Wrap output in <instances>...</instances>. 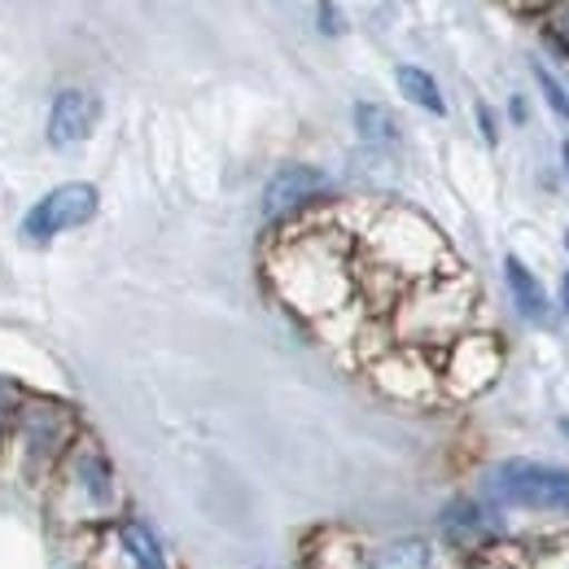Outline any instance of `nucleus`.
Segmentation results:
<instances>
[{
  "label": "nucleus",
  "mask_w": 569,
  "mask_h": 569,
  "mask_svg": "<svg viewBox=\"0 0 569 569\" xmlns=\"http://www.w3.org/2000/svg\"><path fill=\"white\" fill-rule=\"evenodd\" d=\"M557 311L569 320V268L561 272V281H557Z\"/></svg>",
  "instance_id": "nucleus-18"
},
{
  "label": "nucleus",
  "mask_w": 569,
  "mask_h": 569,
  "mask_svg": "<svg viewBox=\"0 0 569 569\" xmlns=\"http://www.w3.org/2000/svg\"><path fill=\"white\" fill-rule=\"evenodd\" d=\"M97 211H101L97 184H88V180H67V184L49 189L31 211L22 214V237H27L31 246H49L53 237H62V232H71V228H83Z\"/></svg>",
  "instance_id": "nucleus-2"
},
{
  "label": "nucleus",
  "mask_w": 569,
  "mask_h": 569,
  "mask_svg": "<svg viewBox=\"0 0 569 569\" xmlns=\"http://www.w3.org/2000/svg\"><path fill=\"white\" fill-rule=\"evenodd\" d=\"M508 119H512L517 128H526V123H530V101H526L521 92H517V97H508Z\"/></svg>",
  "instance_id": "nucleus-17"
},
{
  "label": "nucleus",
  "mask_w": 569,
  "mask_h": 569,
  "mask_svg": "<svg viewBox=\"0 0 569 569\" xmlns=\"http://www.w3.org/2000/svg\"><path fill=\"white\" fill-rule=\"evenodd\" d=\"M438 535L447 539V548H456L465 557H487L503 539V517L491 499L456 496L438 512Z\"/></svg>",
  "instance_id": "nucleus-3"
},
{
  "label": "nucleus",
  "mask_w": 569,
  "mask_h": 569,
  "mask_svg": "<svg viewBox=\"0 0 569 569\" xmlns=\"http://www.w3.org/2000/svg\"><path fill=\"white\" fill-rule=\"evenodd\" d=\"M316 27H320V36H342L347 31V18H342V9L338 4H316Z\"/></svg>",
  "instance_id": "nucleus-15"
},
{
  "label": "nucleus",
  "mask_w": 569,
  "mask_h": 569,
  "mask_svg": "<svg viewBox=\"0 0 569 569\" xmlns=\"http://www.w3.org/2000/svg\"><path fill=\"white\" fill-rule=\"evenodd\" d=\"M460 569H503L499 561H491V557H473V561H465Z\"/></svg>",
  "instance_id": "nucleus-19"
},
{
  "label": "nucleus",
  "mask_w": 569,
  "mask_h": 569,
  "mask_svg": "<svg viewBox=\"0 0 569 569\" xmlns=\"http://www.w3.org/2000/svg\"><path fill=\"white\" fill-rule=\"evenodd\" d=\"M101 119V97L88 88H62L49 106V144L71 149V144L88 141L92 128Z\"/></svg>",
  "instance_id": "nucleus-6"
},
{
  "label": "nucleus",
  "mask_w": 569,
  "mask_h": 569,
  "mask_svg": "<svg viewBox=\"0 0 569 569\" xmlns=\"http://www.w3.org/2000/svg\"><path fill=\"white\" fill-rule=\"evenodd\" d=\"M395 83H399V92H403L412 106H421L433 119H447V97H442L438 79H433L426 67H412V62L395 67Z\"/></svg>",
  "instance_id": "nucleus-11"
},
{
  "label": "nucleus",
  "mask_w": 569,
  "mask_h": 569,
  "mask_svg": "<svg viewBox=\"0 0 569 569\" xmlns=\"http://www.w3.org/2000/svg\"><path fill=\"white\" fill-rule=\"evenodd\" d=\"M530 74H535V83H539V97H543V106H548V110H552V114H557V119H561V123L569 128V83L557 71H552L548 62H539V58L530 62Z\"/></svg>",
  "instance_id": "nucleus-13"
},
{
  "label": "nucleus",
  "mask_w": 569,
  "mask_h": 569,
  "mask_svg": "<svg viewBox=\"0 0 569 569\" xmlns=\"http://www.w3.org/2000/svg\"><path fill=\"white\" fill-rule=\"evenodd\" d=\"M557 433H561V438L569 442V412H566V417H557Z\"/></svg>",
  "instance_id": "nucleus-20"
},
{
  "label": "nucleus",
  "mask_w": 569,
  "mask_h": 569,
  "mask_svg": "<svg viewBox=\"0 0 569 569\" xmlns=\"http://www.w3.org/2000/svg\"><path fill=\"white\" fill-rule=\"evenodd\" d=\"M67 438V417L58 408H31L27 412V447H31V460L44 465L53 460V451L62 447Z\"/></svg>",
  "instance_id": "nucleus-10"
},
{
  "label": "nucleus",
  "mask_w": 569,
  "mask_h": 569,
  "mask_svg": "<svg viewBox=\"0 0 569 569\" xmlns=\"http://www.w3.org/2000/svg\"><path fill=\"white\" fill-rule=\"evenodd\" d=\"M503 289H508L512 311H517L521 325H530V329H552L557 302H552L548 284L539 281V272H535L521 254H503Z\"/></svg>",
  "instance_id": "nucleus-5"
},
{
  "label": "nucleus",
  "mask_w": 569,
  "mask_h": 569,
  "mask_svg": "<svg viewBox=\"0 0 569 569\" xmlns=\"http://www.w3.org/2000/svg\"><path fill=\"white\" fill-rule=\"evenodd\" d=\"M566 83H569V79H566Z\"/></svg>",
  "instance_id": "nucleus-23"
},
{
  "label": "nucleus",
  "mask_w": 569,
  "mask_h": 569,
  "mask_svg": "<svg viewBox=\"0 0 569 569\" xmlns=\"http://www.w3.org/2000/svg\"><path fill=\"white\" fill-rule=\"evenodd\" d=\"M119 548H123V557L132 561V569H171L162 539H158L144 521H137V517L119 521Z\"/></svg>",
  "instance_id": "nucleus-8"
},
{
  "label": "nucleus",
  "mask_w": 569,
  "mask_h": 569,
  "mask_svg": "<svg viewBox=\"0 0 569 569\" xmlns=\"http://www.w3.org/2000/svg\"><path fill=\"white\" fill-rule=\"evenodd\" d=\"M473 119H478V132H482V141L496 149V144H499V119H496V110H491L487 101H478V106H473Z\"/></svg>",
  "instance_id": "nucleus-16"
},
{
  "label": "nucleus",
  "mask_w": 569,
  "mask_h": 569,
  "mask_svg": "<svg viewBox=\"0 0 569 569\" xmlns=\"http://www.w3.org/2000/svg\"><path fill=\"white\" fill-rule=\"evenodd\" d=\"M487 499L535 517H569V469L535 456H503L487 469Z\"/></svg>",
  "instance_id": "nucleus-1"
},
{
  "label": "nucleus",
  "mask_w": 569,
  "mask_h": 569,
  "mask_svg": "<svg viewBox=\"0 0 569 569\" xmlns=\"http://www.w3.org/2000/svg\"><path fill=\"white\" fill-rule=\"evenodd\" d=\"M543 40L557 58L569 62V4H552L548 9V22H543Z\"/></svg>",
  "instance_id": "nucleus-14"
},
{
  "label": "nucleus",
  "mask_w": 569,
  "mask_h": 569,
  "mask_svg": "<svg viewBox=\"0 0 569 569\" xmlns=\"http://www.w3.org/2000/svg\"><path fill=\"white\" fill-rule=\"evenodd\" d=\"M356 128L368 144H399V119H395V110L381 106V101H359Z\"/></svg>",
  "instance_id": "nucleus-12"
},
{
  "label": "nucleus",
  "mask_w": 569,
  "mask_h": 569,
  "mask_svg": "<svg viewBox=\"0 0 569 569\" xmlns=\"http://www.w3.org/2000/svg\"><path fill=\"white\" fill-rule=\"evenodd\" d=\"M74 478H79L83 496L92 499L97 508H110L114 496H119V487H114V469H110V460H106L97 447H83V451H79V460H74Z\"/></svg>",
  "instance_id": "nucleus-9"
},
{
  "label": "nucleus",
  "mask_w": 569,
  "mask_h": 569,
  "mask_svg": "<svg viewBox=\"0 0 569 569\" xmlns=\"http://www.w3.org/2000/svg\"><path fill=\"white\" fill-rule=\"evenodd\" d=\"M561 167H566V176H569V137L561 141Z\"/></svg>",
  "instance_id": "nucleus-21"
},
{
  "label": "nucleus",
  "mask_w": 569,
  "mask_h": 569,
  "mask_svg": "<svg viewBox=\"0 0 569 569\" xmlns=\"http://www.w3.org/2000/svg\"><path fill=\"white\" fill-rule=\"evenodd\" d=\"M0 417H4V390H0Z\"/></svg>",
  "instance_id": "nucleus-22"
},
{
  "label": "nucleus",
  "mask_w": 569,
  "mask_h": 569,
  "mask_svg": "<svg viewBox=\"0 0 569 569\" xmlns=\"http://www.w3.org/2000/svg\"><path fill=\"white\" fill-rule=\"evenodd\" d=\"M363 569H433V543L421 535L390 539L363 557Z\"/></svg>",
  "instance_id": "nucleus-7"
},
{
  "label": "nucleus",
  "mask_w": 569,
  "mask_h": 569,
  "mask_svg": "<svg viewBox=\"0 0 569 569\" xmlns=\"http://www.w3.org/2000/svg\"><path fill=\"white\" fill-rule=\"evenodd\" d=\"M329 189H333L329 171H320L311 162H284L263 184V219H284V214L302 211V207L320 202Z\"/></svg>",
  "instance_id": "nucleus-4"
}]
</instances>
